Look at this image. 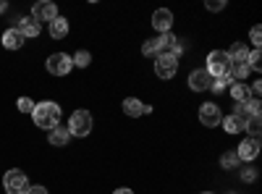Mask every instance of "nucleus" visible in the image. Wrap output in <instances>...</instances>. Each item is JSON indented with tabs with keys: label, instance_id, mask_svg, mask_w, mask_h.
<instances>
[{
	"label": "nucleus",
	"instance_id": "obj_21",
	"mask_svg": "<svg viewBox=\"0 0 262 194\" xmlns=\"http://www.w3.org/2000/svg\"><path fill=\"white\" fill-rule=\"evenodd\" d=\"M71 63H74V69H86L92 63V53L90 50H76L71 55Z\"/></svg>",
	"mask_w": 262,
	"mask_h": 194
},
{
	"label": "nucleus",
	"instance_id": "obj_25",
	"mask_svg": "<svg viewBox=\"0 0 262 194\" xmlns=\"http://www.w3.org/2000/svg\"><path fill=\"white\" fill-rule=\"evenodd\" d=\"M247 66H249L252 71H259V69H262V53H259V50H249Z\"/></svg>",
	"mask_w": 262,
	"mask_h": 194
},
{
	"label": "nucleus",
	"instance_id": "obj_34",
	"mask_svg": "<svg viewBox=\"0 0 262 194\" xmlns=\"http://www.w3.org/2000/svg\"><path fill=\"white\" fill-rule=\"evenodd\" d=\"M202 194H212V191H202Z\"/></svg>",
	"mask_w": 262,
	"mask_h": 194
},
{
	"label": "nucleus",
	"instance_id": "obj_29",
	"mask_svg": "<svg viewBox=\"0 0 262 194\" xmlns=\"http://www.w3.org/2000/svg\"><path fill=\"white\" fill-rule=\"evenodd\" d=\"M242 181H244V184L257 181V168H242Z\"/></svg>",
	"mask_w": 262,
	"mask_h": 194
},
{
	"label": "nucleus",
	"instance_id": "obj_22",
	"mask_svg": "<svg viewBox=\"0 0 262 194\" xmlns=\"http://www.w3.org/2000/svg\"><path fill=\"white\" fill-rule=\"evenodd\" d=\"M142 55H147V58L160 55V42H158V37H152V39L144 42V45H142Z\"/></svg>",
	"mask_w": 262,
	"mask_h": 194
},
{
	"label": "nucleus",
	"instance_id": "obj_30",
	"mask_svg": "<svg viewBox=\"0 0 262 194\" xmlns=\"http://www.w3.org/2000/svg\"><path fill=\"white\" fill-rule=\"evenodd\" d=\"M259 37H262L259 27H252V32H249V39H252V45H254V50H259Z\"/></svg>",
	"mask_w": 262,
	"mask_h": 194
},
{
	"label": "nucleus",
	"instance_id": "obj_13",
	"mask_svg": "<svg viewBox=\"0 0 262 194\" xmlns=\"http://www.w3.org/2000/svg\"><path fill=\"white\" fill-rule=\"evenodd\" d=\"M16 29L24 34V39H27V37H39V32H42V27L37 24L32 16H21V18H18V24H16Z\"/></svg>",
	"mask_w": 262,
	"mask_h": 194
},
{
	"label": "nucleus",
	"instance_id": "obj_12",
	"mask_svg": "<svg viewBox=\"0 0 262 194\" xmlns=\"http://www.w3.org/2000/svg\"><path fill=\"white\" fill-rule=\"evenodd\" d=\"M210 84H212V79H210V74H207L205 69H194V71L189 74V87H191L194 92L210 90Z\"/></svg>",
	"mask_w": 262,
	"mask_h": 194
},
{
	"label": "nucleus",
	"instance_id": "obj_33",
	"mask_svg": "<svg viewBox=\"0 0 262 194\" xmlns=\"http://www.w3.org/2000/svg\"><path fill=\"white\" fill-rule=\"evenodd\" d=\"M8 11V3H6V0H0V13H6Z\"/></svg>",
	"mask_w": 262,
	"mask_h": 194
},
{
	"label": "nucleus",
	"instance_id": "obj_7",
	"mask_svg": "<svg viewBox=\"0 0 262 194\" xmlns=\"http://www.w3.org/2000/svg\"><path fill=\"white\" fill-rule=\"evenodd\" d=\"M223 121V113H221V107H217V102H205L200 105V123L205 128H212V126H221Z\"/></svg>",
	"mask_w": 262,
	"mask_h": 194
},
{
	"label": "nucleus",
	"instance_id": "obj_3",
	"mask_svg": "<svg viewBox=\"0 0 262 194\" xmlns=\"http://www.w3.org/2000/svg\"><path fill=\"white\" fill-rule=\"evenodd\" d=\"M69 134L71 137H90V132H92V113L90 111H74L71 113V118H69Z\"/></svg>",
	"mask_w": 262,
	"mask_h": 194
},
{
	"label": "nucleus",
	"instance_id": "obj_2",
	"mask_svg": "<svg viewBox=\"0 0 262 194\" xmlns=\"http://www.w3.org/2000/svg\"><path fill=\"white\" fill-rule=\"evenodd\" d=\"M205 71L210 74V79H223V76H228V74H231V58H228V53H226V50H212V53L207 55Z\"/></svg>",
	"mask_w": 262,
	"mask_h": 194
},
{
	"label": "nucleus",
	"instance_id": "obj_16",
	"mask_svg": "<svg viewBox=\"0 0 262 194\" xmlns=\"http://www.w3.org/2000/svg\"><path fill=\"white\" fill-rule=\"evenodd\" d=\"M228 58H231V66H233V63H247L249 45H247V42H233V48L228 50Z\"/></svg>",
	"mask_w": 262,
	"mask_h": 194
},
{
	"label": "nucleus",
	"instance_id": "obj_6",
	"mask_svg": "<svg viewBox=\"0 0 262 194\" xmlns=\"http://www.w3.org/2000/svg\"><path fill=\"white\" fill-rule=\"evenodd\" d=\"M45 69L53 74V76H66V74H71L74 69V63H71V55L69 53H53L45 63Z\"/></svg>",
	"mask_w": 262,
	"mask_h": 194
},
{
	"label": "nucleus",
	"instance_id": "obj_20",
	"mask_svg": "<svg viewBox=\"0 0 262 194\" xmlns=\"http://www.w3.org/2000/svg\"><path fill=\"white\" fill-rule=\"evenodd\" d=\"M249 74H252V69L247 66V63H233L228 76H231L233 81H247V79H249Z\"/></svg>",
	"mask_w": 262,
	"mask_h": 194
},
{
	"label": "nucleus",
	"instance_id": "obj_19",
	"mask_svg": "<svg viewBox=\"0 0 262 194\" xmlns=\"http://www.w3.org/2000/svg\"><path fill=\"white\" fill-rule=\"evenodd\" d=\"M66 34H69V21H66L63 16L53 18V21H50V37H53V39H63Z\"/></svg>",
	"mask_w": 262,
	"mask_h": 194
},
{
	"label": "nucleus",
	"instance_id": "obj_5",
	"mask_svg": "<svg viewBox=\"0 0 262 194\" xmlns=\"http://www.w3.org/2000/svg\"><path fill=\"white\" fill-rule=\"evenodd\" d=\"M3 189L8 191V194H27V189H29V179H27V174H21V170H8V174L3 176Z\"/></svg>",
	"mask_w": 262,
	"mask_h": 194
},
{
	"label": "nucleus",
	"instance_id": "obj_10",
	"mask_svg": "<svg viewBox=\"0 0 262 194\" xmlns=\"http://www.w3.org/2000/svg\"><path fill=\"white\" fill-rule=\"evenodd\" d=\"M121 107H123V113H126L128 118H139V116H149V113H152V105H147V102H142V100H137V97H126V100L121 102Z\"/></svg>",
	"mask_w": 262,
	"mask_h": 194
},
{
	"label": "nucleus",
	"instance_id": "obj_23",
	"mask_svg": "<svg viewBox=\"0 0 262 194\" xmlns=\"http://www.w3.org/2000/svg\"><path fill=\"white\" fill-rule=\"evenodd\" d=\"M231 84H233V79H231V76L212 79V84H210V92H215V95H223V92H226V87H231Z\"/></svg>",
	"mask_w": 262,
	"mask_h": 194
},
{
	"label": "nucleus",
	"instance_id": "obj_9",
	"mask_svg": "<svg viewBox=\"0 0 262 194\" xmlns=\"http://www.w3.org/2000/svg\"><path fill=\"white\" fill-rule=\"evenodd\" d=\"M32 18L37 21V24H42V21H50L53 18H58V6L55 3H50V0H39V3L32 8Z\"/></svg>",
	"mask_w": 262,
	"mask_h": 194
},
{
	"label": "nucleus",
	"instance_id": "obj_8",
	"mask_svg": "<svg viewBox=\"0 0 262 194\" xmlns=\"http://www.w3.org/2000/svg\"><path fill=\"white\" fill-rule=\"evenodd\" d=\"M233 153H236L238 163H252V160L259 155V139H252V137L242 139V142H238V147L233 149Z\"/></svg>",
	"mask_w": 262,
	"mask_h": 194
},
{
	"label": "nucleus",
	"instance_id": "obj_15",
	"mask_svg": "<svg viewBox=\"0 0 262 194\" xmlns=\"http://www.w3.org/2000/svg\"><path fill=\"white\" fill-rule=\"evenodd\" d=\"M48 142H50L53 147H66V144L71 142L69 128H66V126H55L53 132H48Z\"/></svg>",
	"mask_w": 262,
	"mask_h": 194
},
{
	"label": "nucleus",
	"instance_id": "obj_26",
	"mask_svg": "<svg viewBox=\"0 0 262 194\" xmlns=\"http://www.w3.org/2000/svg\"><path fill=\"white\" fill-rule=\"evenodd\" d=\"M244 132H249V134H252V139H259V116H254V118H249V121H247Z\"/></svg>",
	"mask_w": 262,
	"mask_h": 194
},
{
	"label": "nucleus",
	"instance_id": "obj_32",
	"mask_svg": "<svg viewBox=\"0 0 262 194\" xmlns=\"http://www.w3.org/2000/svg\"><path fill=\"white\" fill-rule=\"evenodd\" d=\"M113 194H134V191H131V189H128V186H118V189H116V191H113Z\"/></svg>",
	"mask_w": 262,
	"mask_h": 194
},
{
	"label": "nucleus",
	"instance_id": "obj_31",
	"mask_svg": "<svg viewBox=\"0 0 262 194\" xmlns=\"http://www.w3.org/2000/svg\"><path fill=\"white\" fill-rule=\"evenodd\" d=\"M27 194H48V189L37 184V186H29V189H27Z\"/></svg>",
	"mask_w": 262,
	"mask_h": 194
},
{
	"label": "nucleus",
	"instance_id": "obj_11",
	"mask_svg": "<svg viewBox=\"0 0 262 194\" xmlns=\"http://www.w3.org/2000/svg\"><path fill=\"white\" fill-rule=\"evenodd\" d=\"M152 27H155L160 34H168L170 27H173V11H168V8H158L155 13H152Z\"/></svg>",
	"mask_w": 262,
	"mask_h": 194
},
{
	"label": "nucleus",
	"instance_id": "obj_1",
	"mask_svg": "<svg viewBox=\"0 0 262 194\" xmlns=\"http://www.w3.org/2000/svg\"><path fill=\"white\" fill-rule=\"evenodd\" d=\"M32 121L37 128H45V132H53L55 126H60V105L53 100L37 102L32 111Z\"/></svg>",
	"mask_w": 262,
	"mask_h": 194
},
{
	"label": "nucleus",
	"instance_id": "obj_24",
	"mask_svg": "<svg viewBox=\"0 0 262 194\" xmlns=\"http://www.w3.org/2000/svg\"><path fill=\"white\" fill-rule=\"evenodd\" d=\"M242 163H238V158H236V153H223L221 155V168H226V170H233V168H238Z\"/></svg>",
	"mask_w": 262,
	"mask_h": 194
},
{
	"label": "nucleus",
	"instance_id": "obj_18",
	"mask_svg": "<svg viewBox=\"0 0 262 194\" xmlns=\"http://www.w3.org/2000/svg\"><path fill=\"white\" fill-rule=\"evenodd\" d=\"M221 126L226 128V134H242V132H244V126H247V123H244L242 118H236V116L231 113V116H226V118L221 121Z\"/></svg>",
	"mask_w": 262,
	"mask_h": 194
},
{
	"label": "nucleus",
	"instance_id": "obj_17",
	"mask_svg": "<svg viewBox=\"0 0 262 194\" xmlns=\"http://www.w3.org/2000/svg\"><path fill=\"white\" fill-rule=\"evenodd\" d=\"M231 100H233V102H247V100H252L249 84H244V81H233V84H231Z\"/></svg>",
	"mask_w": 262,
	"mask_h": 194
},
{
	"label": "nucleus",
	"instance_id": "obj_14",
	"mask_svg": "<svg viewBox=\"0 0 262 194\" xmlns=\"http://www.w3.org/2000/svg\"><path fill=\"white\" fill-rule=\"evenodd\" d=\"M3 48H6V50L24 48V34H21L16 27H13V29H6V32H3Z\"/></svg>",
	"mask_w": 262,
	"mask_h": 194
},
{
	"label": "nucleus",
	"instance_id": "obj_27",
	"mask_svg": "<svg viewBox=\"0 0 262 194\" xmlns=\"http://www.w3.org/2000/svg\"><path fill=\"white\" fill-rule=\"evenodd\" d=\"M16 105H18V111H21V113H29V116H32V111H34V105H37V102H34L32 97H18Z\"/></svg>",
	"mask_w": 262,
	"mask_h": 194
},
{
	"label": "nucleus",
	"instance_id": "obj_4",
	"mask_svg": "<svg viewBox=\"0 0 262 194\" xmlns=\"http://www.w3.org/2000/svg\"><path fill=\"white\" fill-rule=\"evenodd\" d=\"M176 71H179V58L173 55V53H160V55H155V74H158V79H173L176 76Z\"/></svg>",
	"mask_w": 262,
	"mask_h": 194
},
{
	"label": "nucleus",
	"instance_id": "obj_28",
	"mask_svg": "<svg viewBox=\"0 0 262 194\" xmlns=\"http://www.w3.org/2000/svg\"><path fill=\"white\" fill-rule=\"evenodd\" d=\"M205 8L212 11V13H217V11L226 8V0H205Z\"/></svg>",
	"mask_w": 262,
	"mask_h": 194
}]
</instances>
